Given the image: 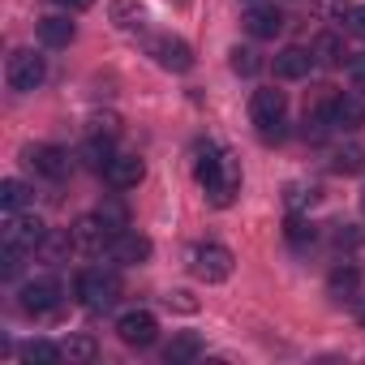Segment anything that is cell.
Instances as JSON below:
<instances>
[{"label": "cell", "mask_w": 365, "mask_h": 365, "mask_svg": "<svg viewBox=\"0 0 365 365\" xmlns=\"http://www.w3.org/2000/svg\"><path fill=\"white\" fill-rule=\"evenodd\" d=\"M190 271L202 284H224L232 275V250H224V245H198L190 254Z\"/></svg>", "instance_id": "cell-6"}, {"label": "cell", "mask_w": 365, "mask_h": 365, "mask_svg": "<svg viewBox=\"0 0 365 365\" xmlns=\"http://www.w3.org/2000/svg\"><path fill=\"white\" fill-rule=\"evenodd\" d=\"M309 52H314V61H318V65H339V61L348 56V52H344V39H339V35H331V31H327V35H318Z\"/></svg>", "instance_id": "cell-20"}, {"label": "cell", "mask_w": 365, "mask_h": 365, "mask_svg": "<svg viewBox=\"0 0 365 365\" xmlns=\"http://www.w3.org/2000/svg\"><path fill=\"white\" fill-rule=\"evenodd\" d=\"M61 348H65V356H69V361H95V352H99L91 335H73V339H65Z\"/></svg>", "instance_id": "cell-25"}, {"label": "cell", "mask_w": 365, "mask_h": 365, "mask_svg": "<svg viewBox=\"0 0 365 365\" xmlns=\"http://www.w3.org/2000/svg\"><path fill=\"white\" fill-rule=\"evenodd\" d=\"M361 211H365V190H361Z\"/></svg>", "instance_id": "cell-32"}, {"label": "cell", "mask_w": 365, "mask_h": 365, "mask_svg": "<svg viewBox=\"0 0 365 365\" xmlns=\"http://www.w3.org/2000/svg\"><path fill=\"white\" fill-rule=\"evenodd\" d=\"M207 198L215 202V207H228L232 198H237V190H241V168H237V159L232 155H224V163L215 168V176L207 180Z\"/></svg>", "instance_id": "cell-10"}, {"label": "cell", "mask_w": 365, "mask_h": 365, "mask_svg": "<svg viewBox=\"0 0 365 365\" xmlns=\"http://www.w3.org/2000/svg\"><path fill=\"white\" fill-rule=\"evenodd\" d=\"M258 69H262V61H258V52H254V48H232V73L254 78Z\"/></svg>", "instance_id": "cell-24"}, {"label": "cell", "mask_w": 365, "mask_h": 365, "mask_svg": "<svg viewBox=\"0 0 365 365\" xmlns=\"http://www.w3.org/2000/svg\"><path fill=\"white\" fill-rule=\"evenodd\" d=\"M142 176H146V163L138 155H112L108 168H103V180H108L112 190H138Z\"/></svg>", "instance_id": "cell-14"}, {"label": "cell", "mask_w": 365, "mask_h": 365, "mask_svg": "<svg viewBox=\"0 0 365 365\" xmlns=\"http://www.w3.org/2000/svg\"><path fill=\"white\" fill-rule=\"evenodd\" d=\"M245 31H250L254 39H275V35L284 31V14H279L275 5H254V9L245 14Z\"/></svg>", "instance_id": "cell-16"}, {"label": "cell", "mask_w": 365, "mask_h": 365, "mask_svg": "<svg viewBox=\"0 0 365 365\" xmlns=\"http://www.w3.org/2000/svg\"><path fill=\"white\" fill-rule=\"evenodd\" d=\"M5 245H18V250H26V254H35L43 241H48V224L39 220V215H31V211H9V220H5Z\"/></svg>", "instance_id": "cell-5"}, {"label": "cell", "mask_w": 365, "mask_h": 365, "mask_svg": "<svg viewBox=\"0 0 365 365\" xmlns=\"http://www.w3.org/2000/svg\"><path fill=\"white\" fill-rule=\"evenodd\" d=\"M327 116H331V129H344V133L361 129V125H365V95H361V91L331 95V103H327Z\"/></svg>", "instance_id": "cell-7"}, {"label": "cell", "mask_w": 365, "mask_h": 365, "mask_svg": "<svg viewBox=\"0 0 365 365\" xmlns=\"http://www.w3.org/2000/svg\"><path fill=\"white\" fill-rule=\"evenodd\" d=\"M43 78H48V61L39 56V52H31V48H18L14 56H9V65H5V82L14 86V91H39L43 86Z\"/></svg>", "instance_id": "cell-4"}, {"label": "cell", "mask_w": 365, "mask_h": 365, "mask_svg": "<svg viewBox=\"0 0 365 365\" xmlns=\"http://www.w3.org/2000/svg\"><path fill=\"white\" fill-rule=\"evenodd\" d=\"M116 297H120V279H116L112 271H103V267H86V271L78 275V301H82V309H91V314H108V309L116 305Z\"/></svg>", "instance_id": "cell-2"}, {"label": "cell", "mask_w": 365, "mask_h": 365, "mask_svg": "<svg viewBox=\"0 0 365 365\" xmlns=\"http://www.w3.org/2000/svg\"><path fill=\"white\" fill-rule=\"evenodd\" d=\"M26 163H31L39 176H48V180H65V176L73 172V155H69L65 146H31V150H26Z\"/></svg>", "instance_id": "cell-9"}, {"label": "cell", "mask_w": 365, "mask_h": 365, "mask_svg": "<svg viewBox=\"0 0 365 365\" xmlns=\"http://www.w3.org/2000/svg\"><path fill=\"white\" fill-rule=\"evenodd\" d=\"M150 237H142V232H129V228H120L116 237H112V245H108V254H112V262H120V267H138V262H146L150 258Z\"/></svg>", "instance_id": "cell-11"}, {"label": "cell", "mask_w": 365, "mask_h": 365, "mask_svg": "<svg viewBox=\"0 0 365 365\" xmlns=\"http://www.w3.org/2000/svg\"><path fill=\"white\" fill-rule=\"evenodd\" d=\"M112 237H116V228H112L103 215H82V220L69 228L73 254H82V258H99V254L112 245Z\"/></svg>", "instance_id": "cell-3"}, {"label": "cell", "mask_w": 365, "mask_h": 365, "mask_svg": "<svg viewBox=\"0 0 365 365\" xmlns=\"http://www.w3.org/2000/svg\"><path fill=\"white\" fill-rule=\"evenodd\" d=\"M150 52H155V61H159L163 69H172V73H190V69H194V52H190V43H185V39H176V35H159V39L150 43Z\"/></svg>", "instance_id": "cell-13"}, {"label": "cell", "mask_w": 365, "mask_h": 365, "mask_svg": "<svg viewBox=\"0 0 365 365\" xmlns=\"http://www.w3.org/2000/svg\"><path fill=\"white\" fill-rule=\"evenodd\" d=\"M65 356V348L61 344H52V339H26L22 344V361H39V365H52V361H61Z\"/></svg>", "instance_id": "cell-21"}, {"label": "cell", "mask_w": 365, "mask_h": 365, "mask_svg": "<svg viewBox=\"0 0 365 365\" xmlns=\"http://www.w3.org/2000/svg\"><path fill=\"white\" fill-rule=\"evenodd\" d=\"M56 5L65 9V14H82V9H91L95 0H56Z\"/></svg>", "instance_id": "cell-31"}, {"label": "cell", "mask_w": 365, "mask_h": 365, "mask_svg": "<svg viewBox=\"0 0 365 365\" xmlns=\"http://www.w3.org/2000/svg\"><path fill=\"white\" fill-rule=\"evenodd\" d=\"M344 31L365 39V5H356V9H344Z\"/></svg>", "instance_id": "cell-29"}, {"label": "cell", "mask_w": 365, "mask_h": 365, "mask_svg": "<svg viewBox=\"0 0 365 365\" xmlns=\"http://www.w3.org/2000/svg\"><path fill=\"white\" fill-rule=\"evenodd\" d=\"M288 241H292V245L314 241V224H309V220H301V215H292V220H288Z\"/></svg>", "instance_id": "cell-27"}, {"label": "cell", "mask_w": 365, "mask_h": 365, "mask_svg": "<svg viewBox=\"0 0 365 365\" xmlns=\"http://www.w3.org/2000/svg\"><path fill=\"white\" fill-rule=\"evenodd\" d=\"M116 335H120L129 348H150V344H155V335H159V322H155V314H150V309H129V314H120Z\"/></svg>", "instance_id": "cell-8"}, {"label": "cell", "mask_w": 365, "mask_h": 365, "mask_svg": "<svg viewBox=\"0 0 365 365\" xmlns=\"http://www.w3.org/2000/svg\"><path fill=\"white\" fill-rule=\"evenodd\" d=\"M314 198H318V190H314V185H309V190H305V185H288V207H292V211H297V207H305V202H314Z\"/></svg>", "instance_id": "cell-30"}, {"label": "cell", "mask_w": 365, "mask_h": 365, "mask_svg": "<svg viewBox=\"0 0 365 365\" xmlns=\"http://www.w3.org/2000/svg\"><path fill=\"white\" fill-rule=\"evenodd\" d=\"M284 116H288L284 91H275V86L254 91V99H250V120H254V129H258L262 142H279V138H284Z\"/></svg>", "instance_id": "cell-1"}, {"label": "cell", "mask_w": 365, "mask_h": 365, "mask_svg": "<svg viewBox=\"0 0 365 365\" xmlns=\"http://www.w3.org/2000/svg\"><path fill=\"white\" fill-rule=\"evenodd\" d=\"M314 52L309 48H284L279 56H275V78H284V82H301V78H309L314 73Z\"/></svg>", "instance_id": "cell-15"}, {"label": "cell", "mask_w": 365, "mask_h": 365, "mask_svg": "<svg viewBox=\"0 0 365 365\" xmlns=\"http://www.w3.org/2000/svg\"><path fill=\"white\" fill-rule=\"evenodd\" d=\"M31 202V190H26V180L9 176V180H0V207L5 211H22Z\"/></svg>", "instance_id": "cell-22"}, {"label": "cell", "mask_w": 365, "mask_h": 365, "mask_svg": "<svg viewBox=\"0 0 365 365\" xmlns=\"http://www.w3.org/2000/svg\"><path fill=\"white\" fill-rule=\"evenodd\" d=\"M73 22H69V14H48L43 22H39V39L48 43V48H69L73 43Z\"/></svg>", "instance_id": "cell-17"}, {"label": "cell", "mask_w": 365, "mask_h": 365, "mask_svg": "<svg viewBox=\"0 0 365 365\" xmlns=\"http://www.w3.org/2000/svg\"><path fill=\"white\" fill-rule=\"evenodd\" d=\"M112 18H116V26H133V22L142 18L138 0H116V5H112Z\"/></svg>", "instance_id": "cell-26"}, {"label": "cell", "mask_w": 365, "mask_h": 365, "mask_svg": "<svg viewBox=\"0 0 365 365\" xmlns=\"http://www.w3.org/2000/svg\"><path fill=\"white\" fill-rule=\"evenodd\" d=\"M22 309L35 314V318L56 314V309H61V284H56V279H35V284H26V288H22Z\"/></svg>", "instance_id": "cell-12"}, {"label": "cell", "mask_w": 365, "mask_h": 365, "mask_svg": "<svg viewBox=\"0 0 365 365\" xmlns=\"http://www.w3.org/2000/svg\"><path fill=\"white\" fill-rule=\"evenodd\" d=\"M194 356H202V335H194V331L172 335V344L163 348V361H168V365H185V361H194Z\"/></svg>", "instance_id": "cell-19"}, {"label": "cell", "mask_w": 365, "mask_h": 365, "mask_svg": "<svg viewBox=\"0 0 365 365\" xmlns=\"http://www.w3.org/2000/svg\"><path fill=\"white\" fill-rule=\"evenodd\" d=\"M361 322H365V309H361Z\"/></svg>", "instance_id": "cell-33"}, {"label": "cell", "mask_w": 365, "mask_h": 365, "mask_svg": "<svg viewBox=\"0 0 365 365\" xmlns=\"http://www.w3.org/2000/svg\"><path fill=\"white\" fill-rule=\"evenodd\" d=\"M348 82H352V91L365 95V52H356V56L348 61Z\"/></svg>", "instance_id": "cell-28"}, {"label": "cell", "mask_w": 365, "mask_h": 365, "mask_svg": "<svg viewBox=\"0 0 365 365\" xmlns=\"http://www.w3.org/2000/svg\"><path fill=\"white\" fill-rule=\"evenodd\" d=\"M365 168V150L361 146H339L335 155H331V172H339V176H352V172H361Z\"/></svg>", "instance_id": "cell-23"}, {"label": "cell", "mask_w": 365, "mask_h": 365, "mask_svg": "<svg viewBox=\"0 0 365 365\" xmlns=\"http://www.w3.org/2000/svg\"><path fill=\"white\" fill-rule=\"evenodd\" d=\"M327 292H331L335 301H356V297H361V271H356V267H348V262H344V267H335V271H331V279H327Z\"/></svg>", "instance_id": "cell-18"}]
</instances>
